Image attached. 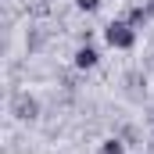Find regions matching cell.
I'll use <instances>...</instances> for the list:
<instances>
[{"label":"cell","instance_id":"cell-3","mask_svg":"<svg viewBox=\"0 0 154 154\" xmlns=\"http://www.w3.org/2000/svg\"><path fill=\"white\" fill-rule=\"evenodd\" d=\"M14 111H18V118H36V100H32V97H18V100H14Z\"/></svg>","mask_w":154,"mask_h":154},{"label":"cell","instance_id":"cell-6","mask_svg":"<svg viewBox=\"0 0 154 154\" xmlns=\"http://www.w3.org/2000/svg\"><path fill=\"white\" fill-rule=\"evenodd\" d=\"M75 7H79V11H97L100 0H75Z\"/></svg>","mask_w":154,"mask_h":154},{"label":"cell","instance_id":"cell-7","mask_svg":"<svg viewBox=\"0 0 154 154\" xmlns=\"http://www.w3.org/2000/svg\"><path fill=\"white\" fill-rule=\"evenodd\" d=\"M147 11H151V14H154V0H147Z\"/></svg>","mask_w":154,"mask_h":154},{"label":"cell","instance_id":"cell-5","mask_svg":"<svg viewBox=\"0 0 154 154\" xmlns=\"http://www.w3.org/2000/svg\"><path fill=\"white\" fill-rule=\"evenodd\" d=\"M147 18H151V11H147V4H143V7H133V11H129V25H143Z\"/></svg>","mask_w":154,"mask_h":154},{"label":"cell","instance_id":"cell-2","mask_svg":"<svg viewBox=\"0 0 154 154\" xmlns=\"http://www.w3.org/2000/svg\"><path fill=\"white\" fill-rule=\"evenodd\" d=\"M97 61H100V54H97L90 43H82L75 50V68H82V72H86V68H97Z\"/></svg>","mask_w":154,"mask_h":154},{"label":"cell","instance_id":"cell-4","mask_svg":"<svg viewBox=\"0 0 154 154\" xmlns=\"http://www.w3.org/2000/svg\"><path fill=\"white\" fill-rule=\"evenodd\" d=\"M100 154H125V143H122L118 136H108V140L100 143Z\"/></svg>","mask_w":154,"mask_h":154},{"label":"cell","instance_id":"cell-1","mask_svg":"<svg viewBox=\"0 0 154 154\" xmlns=\"http://www.w3.org/2000/svg\"><path fill=\"white\" fill-rule=\"evenodd\" d=\"M104 39L115 50H133L136 47V25H129V22H108L104 25Z\"/></svg>","mask_w":154,"mask_h":154}]
</instances>
